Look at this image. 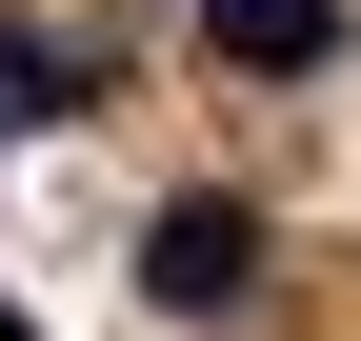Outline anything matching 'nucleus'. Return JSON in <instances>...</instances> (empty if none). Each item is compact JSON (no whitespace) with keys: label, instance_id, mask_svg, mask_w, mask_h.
Masks as SVG:
<instances>
[{"label":"nucleus","instance_id":"f257e3e1","mask_svg":"<svg viewBox=\"0 0 361 341\" xmlns=\"http://www.w3.org/2000/svg\"><path fill=\"white\" fill-rule=\"evenodd\" d=\"M141 302L161 321H241L261 302V201H161L141 221Z\"/></svg>","mask_w":361,"mask_h":341},{"label":"nucleus","instance_id":"f03ea898","mask_svg":"<svg viewBox=\"0 0 361 341\" xmlns=\"http://www.w3.org/2000/svg\"><path fill=\"white\" fill-rule=\"evenodd\" d=\"M201 61H241V80H322V61H341V0H201Z\"/></svg>","mask_w":361,"mask_h":341},{"label":"nucleus","instance_id":"7ed1b4c3","mask_svg":"<svg viewBox=\"0 0 361 341\" xmlns=\"http://www.w3.org/2000/svg\"><path fill=\"white\" fill-rule=\"evenodd\" d=\"M20 120H80V61H61V40H20V20H0V141H20Z\"/></svg>","mask_w":361,"mask_h":341},{"label":"nucleus","instance_id":"20e7f679","mask_svg":"<svg viewBox=\"0 0 361 341\" xmlns=\"http://www.w3.org/2000/svg\"><path fill=\"white\" fill-rule=\"evenodd\" d=\"M0 341H20V302H0Z\"/></svg>","mask_w":361,"mask_h":341}]
</instances>
